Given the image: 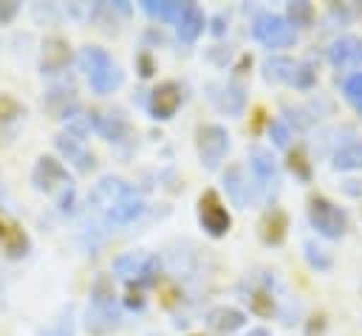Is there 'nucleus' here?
<instances>
[{
    "label": "nucleus",
    "mask_w": 362,
    "mask_h": 336,
    "mask_svg": "<svg viewBox=\"0 0 362 336\" xmlns=\"http://www.w3.org/2000/svg\"><path fill=\"white\" fill-rule=\"evenodd\" d=\"M90 206L113 226H124L136 220L144 209V198L119 178H102L90 192Z\"/></svg>",
    "instance_id": "1"
},
{
    "label": "nucleus",
    "mask_w": 362,
    "mask_h": 336,
    "mask_svg": "<svg viewBox=\"0 0 362 336\" xmlns=\"http://www.w3.org/2000/svg\"><path fill=\"white\" fill-rule=\"evenodd\" d=\"M79 68L85 71V76L96 93H113L124 79L119 65L110 59V54L96 45H88L79 51Z\"/></svg>",
    "instance_id": "2"
},
{
    "label": "nucleus",
    "mask_w": 362,
    "mask_h": 336,
    "mask_svg": "<svg viewBox=\"0 0 362 336\" xmlns=\"http://www.w3.org/2000/svg\"><path fill=\"white\" fill-rule=\"evenodd\" d=\"M113 282L107 274H99L90 285V308H88V328L93 333H105L110 328H116L119 322V311H116V299H113Z\"/></svg>",
    "instance_id": "3"
},
{
    "label": "nucleus",
    "mask_w": 362,
    "mask_h": 336,
    "mask_svg": "<svg viewBox=\"0 0 362 336\" xmlns=\"http://www.w3.org/2000/svg\"><path fill=\"white\" fill-rule=\"evenodd\" d=\"M308 220H311V226H314L322 237H331V240L342 237L345 229H348L345 212H342L337 203H331L328 198H320V195L308 200Z\"/></svg>",
    "instance_id": "4"
},
{
    "label": "nucleus",
    "mask_w": 362,
    "mask_h": 336,
    "mask_svg": "<svg viewBox=\"0 0 362 336\" xmlns=\"http://www.w3.org/2000/svg\"><path fill=\"white\" fill-rule=\"evenodd\" d=\"M195 147H198V158L206 169H215L226 150H229V133L221 127V124H204L198 127V138H195Z\"/></svg>",
    "instance_id": "5"
},
{
    "label": "nucleus",
    "mask_w": 362,
    "mask_h": 336,
    "mask_svg": "<svg viewBox=\"0 0 362 336\" xmlns=\"http://www.w3.org/2000/svg\"><path fill=\"white\" fill-rule=\"evenodd\" d=\"M255 37L266 48H288L294 45V25L280 14H263L255 20Z\"/></svg>",
    "instance_id": "6"
},
{
    "label": "nucleus",
    "mask_w": 362,
    "mask_h": 336,
    "mask_svg": "<svg viewBox=\"0 0 362 336\" xmlns=\"http://www.w3.org/2000/svg\"><path fill=\"white\" fill-rule=\"evenodd\" d=\"M198 217H201L204 229H206L212 237L226 234V232H229V226H232L229 212L223 209V203H221V198H218L215 192H206V195L201 198V203H198Z\"/></svg>",
    "instance_id": "7"
},
{
    "label": "nucleus",
    "mask_w": 362,
    "mask_h": 336,
    "mask_svg": "<svg viewBox=\"0 0 362 336\" xmlns=\"http://www.w3.org/2000/svg\"><path fill=\"white\" fill-rule=\"evenodd\" d=\"M34 184H37V189H45V192H51V189H57V186H65V184H71L68 181V172H65V167L57 161V158H51V155H42L40 161H37V167H34Z\"/></svg>",
    "instance_id": "8"
},
{
    "label": "nucleus",
    "mask_w": 362,
    "mask_h": 336,
    "mask_svg": "<svg viewBox=\"0 0 362 336\" xmlns=\"http://www.w3.org/2000/svg\"><path fill=\"white\" fill-rule=\"evenodd\" d=\"M328 59L334 62V68L351 71L362 65V40L356 37H339L331 48H328Z\"/></svg>",
    "instance_id": "9"
},
{
    "label": "nucleus",
    "mask_w": 362,
    "mask_h": 336,
    "mask_svg": "<svg viewBox=\"0 0 362 336\" xmlns=\"http://www.w3.org/2000/svg\"><path fill=\"white\" fill-rule=\"evenodd\" d=\"M178 104H181V90H178V85H173V82L158 85V88L153 90V96H150V110H153L156 119H170V116H175Z\"/></svg>",
    "instance_id": "10"
},
{
    "label": "nucleus",
    "mask_w": 362,
    "mask_h": 336,
    "mask_svg": "<svg viewBox=\"0 0 362 336\" xmlns=\"http://www.w3.org/2000/svg\"><path fill=\"white\" fill-rule=\"evenodd\" d=\"M57 147H59V152H62L79 172H88V169L93 167V155L85 150V141H82L79 136L62 133V136H57Z\"/></svg>",
    "instance_id": "11"
},
{
    "label": "nucleus",
    "mask_w": 362,
    "mask_h": 336,
    "mask_svg": "<svg viewBox=\"0 0 362 336\" xmlns=\"http://www.w3.org/2000/svg\"><path fill=\"white\" fill-rule=\"evenodd\" d=\"M71 59V51H68V42L59 40V37H51L45 40L42 45V59H40V68L42 73H59Z\"/></svg>",
    "instance_id": "12"
},
{
    "label": "nucleus",
    "mask_w": 362,
    "mask_h": 336,
    "mask_svg": "<svg viewBox=\"0 0 362 336\" xmlns=\"http://www.w3.org/2000/svg\"><path fill=\"white\" fill-rule=\"evenodd\" d=\"M201 31H204V11L195 3H187L181 17L175 20V34L181 42H195Z\"/></svg>",
    "instance_id": "13"
},
{
    "label": "nucleus",
    "mask_w": 362,
    "mask_h": 336,
    "mask_svg": "<svg viewBox=\"0 0 362 336\" xmlns=\"http://www.w3.org/2000/svg\"><path fill=\"white\" fill-rule=\"evenodd\" d=\"M243 322H246V316L238 311V308H212L209 311V319H206V325L218 333V336H229V333H235L238 328H243Z\"/></svg>",
    "instance_id": "14"
},
{
    "label": "nucleus",
    "mask_w": 362,
    "mask_h": 336,
    "mask_svg": "<svg viewBox=\"0 0 362 336\" xmlns=\"http://www.w3.org/2000/svg\"><path fill=\"white\" fill-rule=\"evenodd\" d=\"M249 164H252L257 181H263V186H274V184H277V164H274V158H272L269 150H263V147H252V152H249Z\"/></svg>",
    "instance_id": "15"
},
{
    "label": "nucleus",
    "mask_w": 362,
    "mask_h": 336,
    "mask_svg": "<svg viewBox=\"0 0 362 336\" xmlns=\"http://www.w3.org/2000/svg\"><path fill=\"white\" fill-rule=\"evenodd\" d=\"M150 265H153V260H150V257L130 251V254H122V257H116V263H113V271H116L122 280H133V277H141V274H147V268H150Z\"/></svg>",
    "instance_id": "16"
},
{
    "label": "nucleus",
    "mask_w": 362,
    "mask_h": 336,
    "mask_svg": "<svg viewBox=\"0 0 362 336\" xmlns=\"http://www.w3.org/2000/svg\"><path fill=\"white\" fill-rule=\"evenodd\" d=\"M223 184H226V192L232 195V200L238 206H246V200H249V184L243 181V167H229L226 175H223Z\"/></svg>",
    "instance_id": "17"
},
{
    "label": "nucleus",
    "mask_w": 362,
    "mask_h": 336,
    "mask_svg": "<svg viewBox=\"0 0 362 336\" xmlns=\"http://www.w3.org/2000/svg\"><path fill=\"white\" fill-rule=\"evenodd\" d=\"M0 243H3L11 254H23L25 246H28V243H25V234H23V232H20L3 212H0Z\"/></svg>",
    "instance_id": "18"
},
{
    "label": "nucleus",
    "mask_w": 362,
    "mask_h": 336,
    "mask_svg": "<svg viewBox=\"0 0 362 336\" xmlns=\"http://www.w3.org/2000/svg\"><path fill=\"white\" fill-rule=\"evenodd\" d=\"M187 3H175V0H144V11L158 17V20H178Z\"/></svg>",
    "instance_id": "19"
},
{
    "label": "nucleus",
    "mask_w": 362,
    "mask_h": 336,
    "mask_svg": "<svg viewBox=\"0 0 362 336\" xmlns=\"http://www.w3.org/2000/svg\"><path fill=\"white\" fill-rule=\"evenodd\" d=\"M334 169H362V141H354L334 155Z\"/></svg>",
    "instance_id": "20"
},
{
    "label": "nucleus",
    "mask_w": 362,
    "mask_h": 336,
    "mask_svg": "<svg viewBox=\"0 0 362 336\" xmlns=\"http://www.w3.org/2000/svg\"><path fill=\"white\" fill-rule=\"evenodd\" d=\"M99 130L110 138V141H119L122 136H124V130H127V124H124V119H122V113H110V116H105L102 121H99Z\"/></svg>",
    "instance_id": "21"
},
{
    "label": "nucleus",
    "mask_w": 362,
    "mask_h": 336,
    "mask_svg": "<svg viewBox=\"0 0 362 336\" xmlns=\"http://www.w3.org/2000/svg\"><path fill=\"white\" fill-rule=\"evenodd\" d=\"M223 110L232 113V116H238L243 110V90H240V85H229L223 90Z\"/></svg>",
    "instance_id": "22"
},
{
    "label": "nucleus",
    "mask_w": 362,
    "mask_h": 336,
    "mask_svg": "<svg viewBox=\"0 0 362 336\" xmlns=\"http://www.w3.org/2000/svg\"><path fill=\"white\" fill-rule=\"evenodd\" d=\"M345 96H348V102H351L356 110H362V73H354V76L345 82Z\"/></svg>",
    "instance_id": "23"
},
{
    "label": "nucleus",
    "mask_w": 362,
    "mask_h": 336,
    "mask_svg": "<svg viewBox=\"0 0 362 336\" xmlns=\"http://www.w3.org/2000/svg\"><path fill=\"white\" fill-rule=\"evenodd\" d=\"M288 23H294V25H308V20H311V6L308 3H303V0H297V3H288Z\"/></svg>",
    "instance_id": "24"
},
{
    "label": "nucleus",
    "mask_w": 362,
    "mask_h": 336,
    "mask_svg": "<svg viewBox=\"0 0 362 336\" xmlns=\"http://www.w3.org/2000/svg\"><path fill=\"white\" fill-rule=\"evenodd\" d=\"M40 336H74V325H71V316H62L57 325H51L45 333Z\"/></svg>",
    "instance_id": "25"
},
{
    "label": "nucleus",
    "mask_w": 362,
    "mask_h": 336,
    "mask_svg": "<svg viewBox=\"0 0 362 336\" xmlns=\"http://www.w3.org/2000/svg\"><path fill=\"white\" fill-rule=\"evenodd\" d=\"M272 136H274V144H280V147L288 144V130L280 121H272Z\"/></svg>",
    "instance_id": "26"
},
{
    "label": "nucleus",
    "mask_w": 362,
    "mask_h": 336,
    "mask_svg": "<svg viewBox=\"0 0 362 336\" xmlns=\"http://www.w3.org/2000/svg\"><path fill=\"white\" fill-rule=\"evenodd\" d=\"M249 336H269V330L266 328H255V330H249Z\"/></svg>",
    "instance_id": "27"
}]
</instances>
